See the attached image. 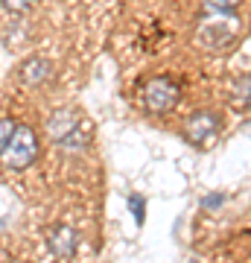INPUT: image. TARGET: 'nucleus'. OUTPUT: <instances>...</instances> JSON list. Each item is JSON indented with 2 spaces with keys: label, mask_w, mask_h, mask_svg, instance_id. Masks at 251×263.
<instances>
[{
  "label": "nucleus",
  "mask_w": 251,
  "mask_h": 263,
  "mask_svg": "<svg viewBox=\"0 0 251 263\" xmlns=\"http://www.w3.org/2000/svg\"><path fill=\"white\" fill-rule=\"evenodd\" d=\"M15 129H18V123H15V120H9V117H3V120H0V152L9 146Z\"/></svg>",
  "instance_id": "obj_10"
},
{
  "label": "nucleus",
  "mask_w": 251,
  "mask_h": 263,
  "mask_svg": "<svg viewBox=\"0 0 251 263\" xmlns=\"http://www.w3.org/2000/svg\"><path fill=\"white\" fill-rule=\"evenodd\" d=\"M181 100V85L172 76H152L143 88H140V105L152 114H164L176 108Z\"/></svg>",
  "instance_id": "obj_2"
},
{
  "label": "nucleus",
  "mask_w": 251,
  "mask_h": 263,
  "mask_svg": "<svg viewBox=\"0 0 251 263\" xmlns=\"http://www.w3.org/2000/svg\"><path fill=\"white\" fill-rule=\"evenodd\" d=\"M240 35V21L234 15H205L199 24V44L207 50H222Z\"/></svg>",
  "instance_id": "obj_4"
},
{
  "label": "nucleus",
  "mask_w": 251,
  "mask_h": 263,
  "mask_svg": "<svg viewBox=\"0 0 251 263\" xmlns=\"http://www.w3.org/2000/svg\"><path fill=\"white\" fill-rule=\"evenodd\" d=\"M38 158V138L29 126H18L9 146L0 152V164L6 170H27Z\"/></svg>",
  "instance_id": "obj_3"
},
{
  "label": "nucleus",
  "mask_w": 251,
  "mask_h": 263,
  "mask_svg": "<svg viewBox=\"0 0 251 263\" xmlns=\"http://www.w3.org/2000/svg\"><path fill=\"white\" fill-rule=\"evenodd\" d=\"M242 0H202L205 15H234Z\"/></svg>",
  "instance_id": "obj_8"
},
{
  "label": "nucleus",
  "mask_w": 251,
  "mask_h": 263,
  "mask_svg": "<svg viewBox=\"0 0 251 263\" xmlns=\"http://www.w3.org/2000/svg\"><path fill=\"white\" fill-rule=\"evenodd\" d=\"M47 135H50V141L59 143V146H65L67 152H82L91 146V132H88V123H79L70 108H62V111L50 114V120H47Z\"/></svg>",
  "instance_id": "obj_1"
},
{
  "label": "nucleus",
  "mask_w": 251,
  "mask_h": 263,
  "mask_svg": "<svg viewBox=\"0 0 251 263\" xmlns=\"http://www.w3.org/2000/svg\"><path fill=\"white\" fill-rule=\"evenodd\" d=\"M35 0H3V6L9 12H15V15H21V12H27L29 6H32Z\"/></svg>",
  "instance_id": "obj_12"
},
{
  "label": "nucleus",
  "mask_w": 251,
  "mask_h": 263,
  "mask_svg": "<svg viewBox=\"0 0 251 263\" xmlns=\"http://www.w3.org/2000/svg\"><path fill=\"white\" fill-rule=\"evenodd\" d=\"M129 208H131V214H134V219H138V222H143V214H146L143 196H138V193H131V196H129Z\"/></svg>",
  "instance_id": "obj_11"
},
{
  "label": "nucleus",
  "mask_w": 251,
  "mask_h": 263,
  "mask_svg": "<svg viewBox=\"0 0 251 263\" xmlns=\"http://www.w3.org/2000/svg\"><path fill=\"white\" fill-rule=\"evenodd\" d=\"M18 76H21L24 85H44V82H50V76H53V65H50V59H44V56H32L18 67Z\"/></svg>",
  "instance_id": "obj_7"
},
{
  "label": "nucleus",
  "mask_w": 251,
  "mask_h": 263,
  "mask_svg": "<svg viewBox=\"0 0 251 263\" xmlns=\"http://www.w3.org/2000/svg\"><path fill=\"white\" fill-rule=\"evenodd\" d=\"M225 202V193H207L205 199H202V205L207 208V211H210V208H219Z\"/></svg>",
  "instance_id": "obj_13"
},
{
  "label": "nucleus",
  "mask_w": 251,
  "mask_h": 263,
  "mask_svg": "<svg viewBox=\"0 0 251 263\" xmlns=\"http://www.w3.org/2000/svg\"><path fill=\"white\" fill-rule=\"evenodd\" d=\"M234 100L240 105H251V76H242L234 85Z\"/></svg>",
  "instance_id": "obj_9"
},
{
  "label": "nucleus",
  "mask_w": 251,
  "mask_h": 263,
  "mask_svg": "<svg viewBox=\"0 0 251 263\" xmlns=\"http://www.w3.org/2000/svg\"><path fill=\"white\" fill-rule=\"evenodd\" d=\"M47 246H50V252L56 254V257H73L76 249H79V234H76L70 226H56L47 237Z\"/></svg>",
  "instance_id": "obj_6"
},
{
  "label": "nucleus",
  "mask_w": 251,
  "mask_h": 263,
  "mask_svg": "<svg viewBox=\"0 0 251 263\" xmlns=\"http://www.w3.org/2000/svg\"><path fill=\"white\" fill-rule=\"evenodd\" d=\"M184 135L187 141L193 146H207L219 135V117L214 111H196L184 126Z\"/></svg>",
  "instance_id": "obj_5"
}]
</instances>
